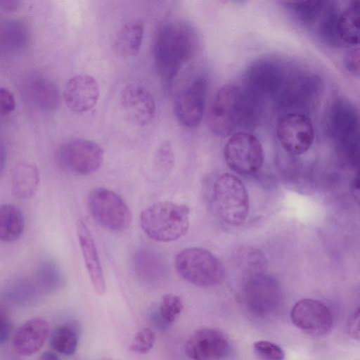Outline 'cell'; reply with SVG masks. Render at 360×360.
<instances>
[{"mask_svg": "<svg viewBox=\"0 0 360 360\" xmlns=\"http://www.w3.org/2000/svg\"><path fill=\"white\" fill-rule=\"evenodd\" d=\"M197 37L188 23L174 20L162 25L153 43L155 64L162 82L169 89L181 67L194 55Z\"/></svg>", "mask_w": 360, "mask_h": 360, "instance_id": "1", "label": "cell"}, {"mask_svg": "<svg viewBox=\"0 0 360 360\" xmlns=\"http://www.w3.org/2000/svg\"><path fill=\"white\" fill-rule=\"evenodd\" d=\"M189 208L169 200L153 203L140 214V226L152 240L167 243L176 240L188 231Z\"/></svg>", "mask_w": 360, "mask_h": 360, "instance_id": "2", "label": "cell"}, {"mask_svg": "<svg viewBox=\"0 0 360 360\" xmlns=\"http://www.w3.org/2000/svg\"><path fill=\"white\" fill-rule=\"evenodd\" d=\"M248 117L245 95L235 84H226L217 91L207 117L210 131L216 136L230 135Z\"/></svg>", "mask_w": 360, "mask_h": 360, "instance_id": "3", "label": "cell"}, {"mask_svg": "<svg viewBox=\"0 0 360 360\" xmlns=\"http://www.w3.org/2000/svg\"><path fill=\"white\" fill-rule=\"evenodd\" d=\"M174 266L179 275L187 282L199 287H214L225 277V269L220 260L202 248H188L175 257Z\"/></svg>", "mask_w": 360, "mask_h": 360, "instance_id": "4", "label": "cell"}, {"mask_svg": "<svg viewBox=\"0 0 360 360\" xmlns=\"http://www.w3.org/2000/svg\"><path fill=\"white\" fill-rule=\"evenodd\" d=\"M213 201L219 217L231 226H239L249 213V198L243 181L233 174L219 176L213 184Z\"/></svg>", "mask_w": 360, "mask_h": 360, "instance_id": "5", "label": "cell"}, {"mask_svg": "<svg viewBox=\"0 0 360 360\" xmlns=\"http://www.w3.org/2000/svg\"><path fill=\"white\" fill-rule=\"evenodd\" d=\"M87 207L94 220L108 230L123 231L131 224L132 214L128 205L118 194L108 188L92 189L87 197Z\"/></svg>", "mask_w": 360, "mask_h": 360, "instance_id": "6", "label": "cell"}, {"mask_svg": "<svg viewBox=\"0 0 360 360\" xmlns=\"http://www.w3.org/2000/svg\"><path fill=\"white\" fill-rule=\"evenodd\" d=\"M226 165L240 174H250L262 167L264 155L259 140L252 134L238 131L228 140L224 150Z\"/></svg>", "mask_w": 360, "mask_h": 360, "instance_id": "7", "label": "cell"}, {"mask_svg": "<svg viewBox=\"0 0 360 360\" xmlns=\"http://www.w3.org/2000/svg\"><path fill=\"white\" fill-rule=\"evenodd\" d=\"M58 160L66 171L78 175L96 172L103 160V150L96 143L83 139L64 143L58 149Z\"/></svg>", "mask_w": 360, "mask_h": 360, "instance_id": "8", "label": "cell"}, {"mask_svg": "<svg viewBox=\"0 0 360 360\" xmlns=\"http://www.w3.org/2000/svg\"><path fill=\"white\" fill-rule=\"evenodd\" d=\"M276 135L282 148L291 155L307 152L314 140V128L311 119L304 113L290 112L279 120Z\"/></svg>", "mask_w": 360, "mask_h": 360, "instance_id": "9", "label": "cell"}, {"mask_svg": "<svg viewBox=\"0 0 360 360\" xmlns=\"http://www.w3.org/2000/svg\"><path fill=\"white\" fill-rule=\"evenodd\" d=\"M243 292L248 308L258 317L270 316L279 306V285L274 278L265 273L248 276Z\"/></svg>", "mask_w": 360, "mask_h": 360, "instance_id": "10", "label": "cell"}, {"mask_svg": "<svg viewBox=\"0 0 360 360\" xmlns=\"http://www.w3.org/2000/svg\"><path fill=\"white\" fill-rule=\"evenodd\" d=\"M230 351L226 336L219 330L210 328L195 331L184 345L185 354L191 360H223Z\"/></svg>", "mask_w": 360, "mask_h": 360, "instance_id": "11", "label": "cell"}, {"mask_svg": "<svg viewBox=\"0 0 360 360\" xmlns=\"http://www.w3.org/2000/svg\"><path fill=\"white\" fill-rule=\"evenodd\" d=\"M293 324L303 332L321 336L330 330L333 316L329 308L322 302L314 299L297 301L290 311Z\"/></svg>", "mask_w": 360, "mask_h": 360, "instance_id": "12", "label": "cell"}, {"mask_svg": "<svg viewBox=\"0 0 360 360\" xmlns=\"http://www.w3.org/2000/svg\"><path fill=\"white\" fill-rule=\"evenodd\" d=\"M206 93V79L198 77L176 96L174 112L181 124L189 128L200 124L204 115Z\"/></svg>", "mask_w": 360, "mask_h": 360, "instance_id": "13", "label": "cell"}, {"mask_svg": "<svg viewBox=\"0 0 360 360\" xmlns=\"http://www.w3.org/2000/svg\"><path fill=\"white\" fill-rule=\"evenodd\" d=\"M120 104L127 119L133 124L143 127L151 122L155 114V102L144 87L128 84L120 94Z\"/></svg>", "mask_w": 360, "mask_h": 360, "instance_id": "14", "label": "cell"}, {"mask_svg": "<svg viewBox=\"0 0 360 360\" xmlns=\"http://www.w3.org/2000/svg\"><path fill=\"white\" fill-rule=\"evenodd\" d=\"M99 94L98 84L93 77L78 75L67 82L63 97L70 110L77 113H84L96 105Z\"/></svg>", "mask_w": 360, "mask_h": 360, "instance_id": "15", "label": "cell"}, {"mask_svg": "<svg viewBox=\"0 0 360 360\" xmlns=\"http://www.w3.org/2000/svg\"><path fill=\"white\" fill-rule=\"evenodd\" d=\"M284 79L283 68L271 60L252 64L246 73V84L252 96L272 94L280 88Z\"/></svg>", "mask_w": 360, "mask_h": 360, "instance_id": "16", "label": "cell"}, {"mask_svg": "<svg viewBox=\"0 0 360 360\" xmlns=\"http://www.w3.org/2000/svg\"><path fill=\"white\" fill-rule=\"evenodd\" d=\"M76 229L84 262L91 283L96 292L103 295L106 291V284L94 238L83 220L77 221Z\"/></svg>", "mask_w": 360, "mask_h": 360, "instance_id": "17", "label": "cell"}, {"mask_svg": "<svg viewBox=\"0 0 360 360\" xmlns=\"http://www.w3.org/2000/svg\"><path fill=\"white\" fill-rule=\"evenodd\" d=\"M50 333L48 321L42 318H34L24 323L15 332L13 347L22 356H31L38 352Z\"/></svg>", "mask_w": 360, "mask_h": 360, "instance_id": "18", "label": "cell"}, {"mask_svg": "<svg viewBox=\"0 0 360 360\" xmlns=\"http://www.w3.org/2000/svg\"><path fill=\"white\" fill-rule=\"evenodd\" d=\"M330 130L341 143L355 145L358 139V117L348 103L338 101L332 108Z\"/></svg>", "mask_w": 360, "mask_h": 360, "instance_id": "19", "label": "cell"}, {"mask_svg": "<svg viewBox=\"0 0 360 360\" xmlns=\"http://www.w3.org/2000/svg\"><path fill=\"white\" fill-rule=\"evenodd\" d=\"M40 181L37 165L29 162L16 164L12 171L11 191L15 198L27 200L37 192Z\"/></svg>", "mask_w": 360, "mask_h": 360, "instance_id": "20", "label": "cell"}, {"mask_svg": "<svg viewBox=\"0 0 360 360\" xmlns=\"http://www.w3.org/2000/svg\"><path fill=\"white\" fill-rule=\"evenodd\" d=\"M144 26L141 20L126 22L117 32L113 42V49L122 58H131L139 52Z\"/></svg>", "mask_w": 360, "mask_h": 360, "instance_id": "21", "label": "cell"}, {"mask_svg": "<svg viewBox=\"0 0 360 360\" xmlns=\"http://www.w3.org/2000/svg\"><path fill=\"white\" fill-rule=\"evenodd\" d=\"M320 84L319 79L314 76L297 78L286 88L283 94L284 104L290 108H304L316 98Z\"/></svg>", "mask_w": 360, "mask_h": 360, "instance_id": "22", "label": "cell"}, {"mask_svg": "<svg viewBox=\"0 0 360 360\" xmlns=\"http://www.w3.org/2000/svg\"><path fill=\"white\" fill-rule=\"evenodd\" d=\"M25 219L21 210L11 203L0 205V240L13 242L22 234Z\"/></svg>", "mask_w": 360, "mask_h": 360, "instance_id": "23", "label": "cell"}, {"mask_svg": "<svg viewBox=\"0 0 360 360\" xmlns=\"http://www.w3.org/2000/svg\"><path fill=\"white\" fill-rule=\"evenodd\" d=\"M359 1H352L339 15L338 31L342 42L357 45L359 41Z\"/></svg>", "mask_w": 360, "mask_h": 360, "instance_id": "24", "label": "cell"}, {"mask_svg": "<svg viewBox=\"0 0 360 360\" xmlns=\"http://www.w3.org/2000/svg\"><path fill=\"white\" fill-rule=\"evenodd\" d=\"M237 266L248 276L265 273L268 268V260L259 250L252 246L239 248L234 255Z\"/></svg>", "mask_w": 360, "mask_h": 360, "instance_id": "25", "label": "cell"}, {"mask_svg": "<svg viewBox=\"0 0 360 360\" xmlns=\"http://www.w3.org/2000/svg\"><path fill=\"white\" fill-rule=\"evenodd\" d=\"M79 329L75 323H66L56 328L50 338L51 347L60 354L70 356L77 350Z\"/></svg>", "mask_w": 360, "mask_h": 360, "instance_id": "26", "label": "cell"}, {"mask_svg": "<svg viewBox=\"0 0 360 360\" xmlns=\"http://www.w3.org/2000/svg\"><path fill=\"white\" fill-rule=\"evenodd\" d=\"M31 84V94L38 105L49 110L55 109L58 106L60 94L54 83L44 77H37L32 82Z\"/></svg>", "mask_w": 360, "mask_h": 360, "instance_id": "27", "label": "cell"}, {"mask_svg": "<svg viewBox=\"0 0 360 360\" xmlns=\"http://www.w3.org/2000/svg\"><path fill=\"white\" fill-rule=\"evenodd\" d=\"M135 269L141 277L155 281L165 273V266L162 259L150 250H142L135 255Z\"/></svg>", "mask_w": 360, "mask_h": 360, "instance_id": "28", "label": "cell"}, {"mask_svg": "<svg viewBox=\"0 0 360 360\" xmlns=\"http://www.w3.org/2000/svg\"><path fill=\"white\" fill-rule=\"evenodd\" d=\"M35 280L44 290L51 292L63 283V276L56 263L51 259L41 260L36 269Z\"/></svg>", "mask_w": 360, "mask_h": 360, "instance_id": "29", "label": "cell"}, {"mask_svg": "<svg viewBox=\"0 0 360 360\" xmlns=\"http://www.w3.org/2000/svg\"><path fill=\"white\" fill-rule=\"evenodd\" d=\"M324 13L319 24V33L327 44L338 45L341 44L338 31V12L334 7L324 8Z\"/></svg>", "mask_w": 360, "mask_h": 360, "instance_id": "30", "label": "cell"}, {"mask_svg": "<svg viewBox=\"0 0 360 360\" xmlns=\"http://www.w3.org/2000/svg\"><path fill=\"white\" fill-rule=\"evenodd\" d=\"M297 18L306 25L313 24L325 8L323 1H304L288 3Z\"/></svg>", "mask_w": 360, "mask_h": 360, "instance_id": "31", "label": "cell"}, {"mask_svg": "<svg viewBox=\"0 0 360 360\" xmlns=\"http://www.w3.org/2000/svg\"><path fill=\"white\" fill-rule=\"evenodd\" d=\"M184 308L181 298L174 294H165L162 297L159 307V315L166 324L176 321Z\"/></svg>", "mask_w": 360, "mask_h": 360, "instance_id": "32", "label": "cell"}, {"mask_svg": "<svg viewBox=\"0 0 360 360\" xmlns=\"http://www.w3.org/2000/svg\"><path fill=\"white\" fill-rule=\"evenodd\" d=\"M175 156L169 141H164L156 150L153 166L155 169L163 174L170 173L174 167Z\"/></svg>", "mask_w": 360, "mask_h": 360, "instance_id": "33", "label": "cell"}, {"mask_svg": "<svg viewBox=\"0 0 360 360\" xmlns=\"http://www.w3.org/2000/svg\"><path fill=\"white\" fill-rule=\"evenodd\" d=\"M254 350L262 360H284V351L278 345L266 340H259L254 344Z\"/></svg>", "mask_w": 360, "mask_h": 360, "instance_id": "34", "label": "cell"}, {"mask_svg": "<svg viewBox=\"0 0 360 360\" xmlns=\"http://www.w3.org/2000/svg\"><path fill=\"white\" fill-rule=\"evenodd\" d=\"M155 341V334L152 329H141L136 334L130 349L139 354H146L153 348Z\"/></svg>", "mask_w": 360, "mask_h": 360, "instance_id": "35", "label": "cell"}, {"mask_svg": "<svg viewBox=\"0 0 360 360\" xmlns=\"http://www.w3.org/2000/svg\"><path fill=\"white\" fill-rule=\"evenodd\" d=\"M15 100L7 88L0 86V112L3 115L13 112L15 108Z\"/></svg>", "mask_w": 360, "mask_h": 360, "instance_id": "36", "label": "cell"}, {"mask_svg": "<svg viewBox=\"0 0 360 360\" xmlns=\"http://www.w3.org/2000/svg\"><path fill=\"white\" fill-rule=\"evenodd\" d=\"M345 65L348 72L353 75H359V49L350 50L345 56Z\"/></svg>", "mask_w": 360, "mask_h": 360, "instance_id": "37", "label": "cell"}, {"mask_svg": "<svg viewBox=\"0 0 360 360\" xmlns=\"http://www.w3.org/2000/svg\"><path fill=\"white\" fill-rule=\"evenodd\" d=\"M347 332L353 338H359V309L352 314L347 323Z\"/></svg>", "mask_w": 360, "mask_h": 360, "instance_id": "38", "label": "cell"}, {"mask_svg": "<svg viewBox=\"0 0 360 360\" xmlns=\"http://www.w3.org/2000/svg\"><path fill=\"white\" fill-rule=\"evenodd\" d=\"M10 329L8 321L0 314V344L6 341L10 334Z\"/></svg>", "mask_w": 360, "mask_h": 360, "instance_id": "39", "label": "cell"}, {"mask_svg": "<svg viewBox=\"0 0 360 360\" xmlns=\"http://www.w3.org/2000/svg\"><path fill=\"white\" fill-rule=\"evenodd\" d=\"M20 2L14 0H0V9L6 12H13L18 9Z\"/></svg>", "mask_w": 360, "mask_h": 360, "instance_id": "40", "label": "cell"}, {"mask_svg": "<svg viewBox=\"0 0 360 360\" xmlns=\"http://www.w3.org/2000/svg\"><path fill=\"white\" fill-rule=\"evenodd\" d=\"M6 160V152L4 145L0 141V176L3 172Z\"/></svg>", "mask_w": 360, "mask_h": 360, "instance_id": "41", "label": "cell"}, {"mask_svg": "<svg viewBox=\"0 0 360 360\" xmlns=\"http://www.w3.org/2000/svg\"><path fill=\"white\" fill-rule=\"evenodd\" d=\"M359 177L356 176L355 179H354L352 184V193L354 195V199L359 202Z\"/></svg>", "mask_w": 360, "mask_h": 360, "instance_id": "42", "label": "cell"}, {"mask_svg": "<svg viewBox=\"0 0 360 360\" xmlns=\"http://www.w3.org/2000/svg\"><path fill=\"white\" fill-rule=\"evenodd\" d=\"M39 360H60V359L54 352L46 351L41 354Z\"/></svg>", "mask_w": 360, "mask_h": 360, "instance_id": "43", "label": "cell"}]
</instances>
